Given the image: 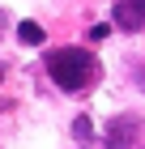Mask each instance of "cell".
I'll return each mask as SVG.
<instances>
[{
	"label": "cell",
	"instance_id": "obj_2",
	"mask_svg": "<svg viewBox=\"0 0 145 149\" xmlns=\"http://www.w3.org/2000/svg\"><path fill=\"white\" fill-rule=\"evenodd\" d=\"M141 136H145V124L137 115H115L107 124V149H132Z\"/></svg>",
	"mask_w": 145,
	"mask_h": 149
},
{
	"label": "cell",
	"instance_id": "obj_4",
	"mask_svg": "<svg viewBox=\"0 0 145 149\" xmlns=\"http://www.w3.org/2000/svg\"><path fill=\"white\" fill-rule=\"evenodd\" d=\"M17 38H22L26 47H39L47 34H43V26H39V22H22V26H17Z\"/></svg>",
	"mask_w": 145,
	"mask_h": 149
},
{
	"label": "cell",
	"instance_id": "obj_7",
	"mask_svg": "<svg viewBox=\"0 0 145 149\" xmlns=\"http://www.w3.org/2000/svg\"><path fill=\"white\" fill-rule=\"evenodd\" d=\"M132 81H137V90H145V64H137V68H132Z\"/></svg>",
	"mask_w": 145,
	"mask_h": 149
},
{
	"label": "cell",
	"instance_id": "obj_9",
	"mask_svg": "<svg viewBox=\"0 0 145 149\" xmlns=\"http://www.w3.org/2000/svg\"><path fill=\"white\" fill-rule=\"evenodd\" d=\"M0 81H4V64H0Z\"/></svg>",
	"mask_w": 145,
	"mask_h": 149
},
{
	"label": "cell",
	"instance_id": "obj_5",
	"mask_svg": "<svg viewBox=\"0 0 145 149\" xmlns=\"http://www.w3.org/2000/svg\"><path fill=\"white\" fill-rule=\"evenodd\" d=\"M73 136H77V141H90V136H94V124H90L85 115H77V119H73Z\"/></svg>",
	"mask_w": 145,
	"mask_h": 149
},
{
	"label": "cell",
	"instance_id": "obj_3",
	"mask_svg": "<svg viewBox=\"0 0 145 149\" xmlns=\"http://www.w3.org/2000/svg\"><path fill=\"white\" fill-rule=\"evenodd\" d=\"M111 22L120 26V30H128V34L145 30V0H115V9H111Z\"/></svg>",
	"mask_w": 145,
	"mask_h": 149
},
{
	"label": "cell",
	"instance_id": "obj_8",
	"mask_svg": "<svg viewBox=\"0 0 145 149\" xmlns=\"http://www.w3.org/2000/svg\"><path fill=\"white\" fill-rule=\"evenodd\" d=\"M0 30H4V9H0Z\"/></svg>",
	"mask_w": 145,
	"mask_h": 149
},
{
	"label": "cell",
	"instance_id": "obj_1",
	"mask_svg": "<svg viewBox=\"0 0 145 149\" xmlns=\"http://www.w3.org/2000/svg\"><path fill=\"white\" fill-rule=\"evenodd\" d=\"M47 77L64 94H81L98 77V60L90 51H81V47H60V51H47Z\"/></svg>",
	"mask_w": 145,
	"mask_h": 149
},
{
	"label": "cell",
	"instance_id": "obj_6",
	"mask_svg": "<svg viewBox=\"0 0 145 149\" xmlns=\"http://www.w3.org/2000/svg\"><path fill=\"white\" fill-rule=\"evenodd\" d=\"M107 34H111V26H102V22L94 26V30H90V38H94V43H98V38H107Z\"/></svg>",
	"mask_w": 145,
	"mask_h": 149
}]
</instances>
